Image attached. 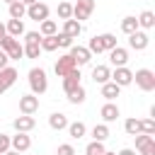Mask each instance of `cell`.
I'll list each match as a JSON object with an SVG mask.
<instances>
[{
  "instance_id": "obj_1",
  "label": "cell",
  "mask_w": 155,
  "mask_h": 155,
  "mask_svg": "<svg viewBox=\"0 0 155 155\" xmlns=\"http://www.w3.org/2000/svg\"><path fill=\"white\" fill-rule=\"evenodd\" d=\"M29 87H31V94H36V97L48 90V78H46L44 68H31L29 70Z\"/></svg>"
},
{
  "instance_id": "obj_2",
  "label": "cell",
  "mask_w": 155,
  "mask_h": 155,
  "mask_svg": "<svg viewBox=\"0 0 155 155\" xmlns=\"http://www.w3.org/2000/svg\"><path fill=\"white\" fill-rule=\"evenodd\" d=\"M0 51H5L7 58H12V61H19V58L24 56V46H19V41L12 39V36L0 39Z\"/></svg>"
},
{
  "instance_id": "obj_3",
  "label": "cell",
  "mask_w": 155,
  "mask_h": 155,
  "mask_svg": "<svg viewBox=\"0 0 155 155\" xmlns=\"http://www.w3.org/2000/svg\"><path fill=\"white\" fill-rule=\"evenodd\" d=\"M133 80H136V85H138L143 92H153V90H155V73L148 70V68L136 70V73H133Z\"/></svg>"
},
{
  "instance_id": "obj_4",
  "label": "cell",
  "mask_w": 155,
  "mask_h": 155,
  "mask_svg": "<svg viewBox=\"0 0 155 155\" xmlns=\"http://www.w3.org/2000/svg\"><path fill=\"white\" fill-rule=\"evenodd\" d=\"M92 10H94V0H78L73 5V19L82 22V19H87L92 15Z\"/></svg>"
},
{
  "instance_id": "obj_5",
  "label": "cell",
  "mask_w": 155,
  "mask_h": 155,
  "mask_svg": "<svg viewBox=\"0 0 155 155\" xmlns=\"http://www.w3.org/2000/svg\"><path fill=\"white\" fill-rule=\"evenodd\" d=\"M56 75L58 78H65V75H70L73 70H78V65H75V61L70 58V53H65V56H61L58 61H56Z\"/></svg>"
},
{
  "instance_id": "obj_6",
  "label": "cell",
  "mask_w": 155,
  "mask_h": 155,
  "mask_svg": "<svg viewBox=\"0 0 155 155\" xmlns=\"http://www.w3.org/2000/svg\"><path fill=\"white\" fill-rule=\"evenodd\" d=\"M27 15L34 22H44V19H48V5L46 2H34V5L27 7Z\"/></svg>"
},
{
  "instance_id": "obj_7",
  "label": "cell",
  "mask_w": 155,
  "mask_h": 155,
  "mask_svg": "<svg viewBox=\"0 0 155 155\" xmlns=\"http://www.w3.org/2000/svg\"><path fill=\"white\" fill-rule=\"evenodd\" d=\"M36 109H39V97H36V94H22V97H19V111H22V114L31 116Z\"/></svg>"
},
{
  "instance_id": "obj_8",
  "label": "cell",
  "mask_w": 155,
  "mask_h": 155,
  "mask_svg": "<svg viewBox=\"0 0 155 155\" xmlns=\"http://www.w3.org/2000/svg\"><path fill=\"white\" fill-rule=\"evenodd\" d=\"M111 82L119 85V87H126V85L133 82V73H131L126 65H124V68H116V70L111 73Z\"/></svg>"
},
{
  "instance_id": "obj_9",
  "label": "cell",
  "mask_w": 155,
  "mask_h": 155,
  "mask_svg": "<svg viewBox=\"0 0 155 155\" xmlns=\"http://www.w3.org/2000/svg\"><path fill=\"white\" fill-rule=\"evenodd\" d=\"M70 58H73V61H75V65L80 68V65H87V63H90L92 53H90L85 46H70Z\"/></svg>"
},
{
  "instance_id": "obj_10",
  "label": "cell",
  "mask_w": 155,
  "mask_h": 155,
  "mask_svg": "<svg viewBox=\"0 0 155 155\" xmlns=\"http://www.w3.org/2000/svg\"><path fill=\"white\" fill-rule=\"evenodd\" d=\"M15 82H17V70H15V68H10V65H7V68H2V70H0V94H2L7 87H12Z\"/></svg>"
},
{
  "instance_id": "obj_11",
  "label": "cell",
  "mask_w": 155,
  "mask_h": 155,
  "mask_svg": "<svg viewBox=\"0 0 155 155\" xmlns=\"http://www.w3.org/2000/svg\"><path fill=\"white\" fill-rule=\"evenodd\" d=\"M148 41H150V39H148V34H145V31H140V29H138V31H133V34H128V46H131V48H136V51L148 48Z\"/></svg>"
},
{
  "instance_id": "obj_12",
  "label": "cell",
  "mask_w": 155,
  "mask_h": 155,
  "mask_svg": "<svg viewBox=\"0 0 155 155\" xmlns=\"http://www.w3.org/2000/svg\"><path fill=\"white\" fill-rule=\"evenodd\" d=\"M12 126H15V131H17V133H29V131L36 126V121H34V116L22 114V116H17V119L12 121Z\"/></svg>"
},
{
  "instance_id": "obj_13",
  "label": "cell",
  "mask_w": 155,
  "mask_h": 155,
  "mask_svg": "<svg viewBox=\"0 0 155 155\" xmlns=\"http://www.w3.org/2000/svg\"><path fill=\"white\" fill-rule=\"evenodd\" d=\"M10 148H12V150H17V153H24V150H29V148H31V138H29L27 133H17V136H12V138H10Z\"/></svg>"
},
{
  "instance_id": "obj_14",
  "label": "cell",
  "mask_w": 155,
  "mask_h": 155,
  "mask_svg": "<svg viewBox=\"0 0 155 155\" xmlns=\"http://www.w3.org/2000/svg\"><path fill=\"white\" fill-rule=\"evenodd\" d=\"M109 61H111V65L124 68V65H126V61H128V51H126V48H121V46H116V48H111V51H109Z\"/></svg>"
},
{
  "instance_id": "obj_15",
  "label": "cell",
  "mask_w": 155,
  "mask_h": 155,
  "mask_svg": "<svg viewBox=\"0 0 155 155\" xmlns=\"http://www.w3.org/2000/svg\"><path fill=\"white\" fill-rule=\"evenodd\" d=\"M99 114H102L104 124H109V121H116V119H119V107H116L114 102H107V104L99 109Z\"/></svg>"
},
{
  "instance_id": "obj_16",
  "label": "cell",
  "mask_w": 155,
  "mask_h": 155,
  "mask_svg": "<svg viewBox=\"0 0 155 155\" xmlns=\"http://www.w3.org/2000/svg\"><path fill=\"white\" fill-rule=\"evenodd\" d=\"M48 126H51L53 131H63V128H68V116L61 114V111H53V114L48 116Z\"/></svg>"
},
{
  "instance_id": "obj_17",
  "label": "cell",
  "mask_w": 155,
  "mask_h": 155,
  "mask_svg": "<svg viewBox=\"0 0 155 155\" xmlns=\"http://www.w3.org/2000/svg\"><path fill=\"white\" fill-rule=\"evenodd\" d=\"M80 31H82V24H80L78 19H73V17H70V19H65V22H63V34H65V36L75 39Z\"/></svg>"
},
{
  "instance_id": "obj_18",
  "label": "cell",
  "mask_w": 155,
  "mask_h": 155,
  "mask_svg": "<svg viewBox=\"0 0 155 155\" xmlns=\"http://www.w3.org/2000/svg\"><path fill=\"white\" fill-rule=\"evenodd\" d=\"M109 78H111V70H109L107 65H94V68H92V80H94V82L104 85V82H109Z\"/></svg>"
},
{
  "instance_id": "obj_19",
  "label": "cell",
  "mask_w": 155,
  "mask_h": 155,
  "mask_svg": "<svg viewBox=\"0 0 155 155\" xmlns=\"http://www.w3.org/2000/svg\"><path fill=\"white\" fill-rule=\"evenodd\" d=\"M75 87H80V68L63 78V90H65V94H68V92H73Z\"/></svg>"
},
{
  "instance_id": "obj_20",
  "label": "cell",
  "mask_w": 155,
  "mask_h": 155,
  "mask_svg": "<svg viewBox=\"0 0 155 155\" xmlns=\"http://www.w3.org/2000/svg\"><path fill=\"white\" fill-rule=\"evenodd\" d=\"M5 29H7V36L17 39V36L24 34V22H22V19H10V22L5 24Z\"/></svg>"
},
{
  "instance_id": "obj_21",
  "label": "cell",
  "mask_w": 155,
  "mask_h": 155,
  "mask_svg": "<svg viewBox=\"0 0 155 155\" xmlns=\"http://www.w3.org/2000/svg\"><path fill=\"white\" fill-rule=\"evenodd\" d=\"M119 92H121V87H119V85H114L111 80L102 85V97H104L107 102H114V99L119 97Z\"/></svg>"
},
{
  "instance_id": "obj_22",
  "label": "cell",
  "mask_w": 155,
  "mask_h": 155,
  "mask_svg": "<svg viewBox=\"0 0 155 155\" xmlns=\"http://www.w3.org/2000/svg\"><path fill=\"white\" fill-rule=\"evenodd\" d=\"M136 19H138V27H143V29H153L155 27V15L150 10H143L140 17H136Z\"/></svg>"
},
{
  "instance_id": "obj_23",
  "label": "cell",
  "mask_w": 155,
  "mask_h": 155,
  "mask_svg": "<svg viewBox=\"0 0 155 155\" xmlns=\"http://www.w3.org/2000/svg\"><path fill=\"white\" fill-rule=\"evenodd\" d=\"M68 133H70V138H82V136L87 133V126H85L82 121H75V124H68Z\"/></svg>"
},
{
  "instance_id": "obj_24",
  "label": "cell",
  "mask_w": 155,
  "mask_h": 155,
  "mask_svg": "<svg viewBox=\"0 0 155 155\" xmlns=\"http://www.w3.org/2000/svg\"><path fill=\"white\" fill-rule=\"evenodd\" d=\"M92 138L99 140V143H104V140L109 138V126H107V124H97V126L92 128Z\"/></svg>"
},
{
  "instance_id": "obj_25",
  "label": "cell",
  "mask_w": 155,
  "mask_h": 155,
  "mask_svg": "<svg viewBox=\"0 0 155 155\" xmlns=\"http://www.w3.org/2000/svg\"><path fill=\"white\" fill-rule=\"evenodd\" d=\"M24 15H27V5H22L19 0L10 5V19H22Z\"/></svg>"
},
{
  "instance_id": "obj_26",
  "label": "cell",
  "mask_w": 155,
  "mask_h": 155,
  "mask_svg": "<svg viewBox=\"0 0 155 155\" xmlns=\"http://www.w3.org/2000/svg\"><path fill=\"white\" fill-rule=\"evenodd\" d=\"M121 31H124V34L138 31V19H136V17H124V19H121Z\"/></svg>"
},
{
  "instance_id": "obj_27",
  "label": "cell",
  "mask_w": 155,
  "mask_h": 155,
  "mask_svg": "<svg viewBox=\"0 0 155 155\" xmlns=\"http://www.w3.org/2000/svg\"><path fill=\"white\" fill-rule=\"evenodd\" d=\"M56 31H58V24H56L53 19H44V22H41V29H39L41 36H53Z\"/></svg>"
},
{
  "instance_id": "obj_28",
  "label": "cell",
  "mask_w": 155,
  "mask_h": 155,
  "mask_svg": "<svg viewBox=\"0 0 155 155\" xmlns=\"http://www.w3.org/2000/svg\"><path fill=\"white\" fill-rule=\"evenodd\" d=\"M39 46H41V51H56V48H58V36H56V34H53V36H41Z\"/></svg>"
},
{
  "instance_id": "obj_29",
  "label": "cell",
  "mask_w": 155,
  "mask_h": 155,
  "mask_svg": "<svg viewBox=\"0 0 155 155\" xmlns=\"http://www.w3.org/2000/svg\"><path fill=\"white\" fill-rule=\"evenodd\" d=\"M85 94H87V92H85V87L80 85V87H75L73 92H68V102H70V104H82V102H85Z\"/></svg>"
},
{
  "instance_id": "obj_30",
  "label": "cell",
  "mask_w": 155,
  "mask_h": 155,
  "mask_svg": "<svg viewBox=\"0 0 155 155\" xmlns=\"http://www.w3.org/2000/svg\"><path fill=\"white\" fill-rule=\"evenodd\" d=\"M99 44L104 51H111V48H116V36L114 34H99Z\"/></svg>"
},
{
  "instance_id": "obj_31",
  "label": "cell",
  "mask_w": 155,
  "mask_h": 155,
  "mask_svg": "<svg viewBox=\"0 0 155 155\" xmlns=\"http://www.w3.org/2000/svg\"><path fill=\"white\" fill-rule=\"evenodd\" d=\"M124 131H126L128 136H136V133H140V119H126V124H124Z\"/></svg>"
},
{
  "instance_id": "obj_32",
  "label": "cell",
  "mask_w": 155,
  "mask_h": 155,
  "mask_svg": "<svg viewBox=\"0 0 155 155\" xmlns=\"http://www.w3.org/2000/svg\"><path fill=\"white\" fill-rule=\"evenodd\" d=\"M85 155H104V143H99V140H92V143L85 148Z\"/></svg>"
},
{
  "instance_id": "obj_33",
  "label": "cell",
  "mask_w": 155,
  "mask_h": 155,
  "mask_svg": "<svg viewBox=\"0 0 155 155\" xmlns=\"http://www.w3.org/2000/svg\"><path fill=\"white\" fill-rule=\"evenodd\" d=\"M58 17H61L63 22L70 19V17H73V5H70V2H61V5H58Z\"/></svg>"
},
{
  "instance_id": "obj_34",
  "label": "cell",
  "mask_w": 155,
  "mask_h": 155,
  "mask_svg": "<svg viewBox=\"0 0 155 155\" xmlns=\"http://www.w3.org/2000/svg\"><path fill=\"white\" fill-rule=\"evenodd\" d=\"M140 133L155 136V119H143V121H140Z\"/></svg>"
},
{
  "instance_id": "obj_35",
  "label": "cell",
  "mask_w": 155,
  "mask_h": 155,
  "mask_svg": "<svg viewBox=\"0 0 155 155\" xmlns=\"http://www.w3.org/2000/svg\"><path fill=\"white\" fill-rule=\"evenodd\" d=\"M39 53H41V46L39 44H27L24 46V56L27 58H39Z\"/></svg>"
},
{
  "instance_id": "obj_36",
  "label": "cell",
  "mask_w": 155,
  "mask_h": 155,
  "mask_svg": "<svg viewBox=\"0 0 155 155\" xmlns=\"http://www.w3.org/2000/svg\"><path fill=\"white\" fill-rule=\"evenodd\" d=\"M87 51H90V53H102V51H104V48H102V44H99V36H92V39H90Z\"/></svg>"
},
{
  "instance_id": "obj_37",
  "label": "cell",
  "mask_w": 155,
  "mask_h": 155,
  "mask_svg": "<svg viewBox=\"0 0 155 155\" xmlns=\"http://www.w3.org/2000/svg\"><path fill=\"white\" fill-rule=\"evenodd\" d=\"M56 36H58V46H61V48H70V46H73V39H70V36H65L63 31H61V34H56Z\"/></svg>"
},
{
  "instance_id": "obj_38",
  "label": "cell",
  "mask_w": 155,
  "mask_h": 155,
  "mask_svg": "<svg viewBox=\"0 0 155 155\" xmlns=\"http://www.w3.org/2000/svg\"><path fill=\"white\" fill-rule=\"evenodd\" d=\"M133 138H136V148H140V145H145V143L153 140V136H148V133H136Z\"/></svg>"
},
{
  "instance_id": "obj_39",
  "label": "cell",
  "mask_w": 155,
  "mask_h": 155,
  "mask_svg": "<svg viewBox=\"0 0 155 155\" xmlns=\"http://www.w3.org/2000/svg\"><path fill=\"white\" fill-rule=\"evenodd\" d=\"M24 39H27V44H39L41 41V34L39 31H24Z\"/></svg>"
},
{
  "instance_id": "obj_40",
  "label": "cell",
  "mask_w": 155,
  "mask_h": 155,
  "mask_svg": "<svg viewBox=\"0 0 155 155\" xmlns=\"http://www.w3.org/2000/svg\"><path fill=\"white\" fill-rule=\"evenodd\" d=\"M138 150H140V155H155V140H150V143L140 145Z\"/></svg>"
},
{
  "instance_id": "obj_41",
  "label": "cell",
  "mask_w": 155,
  "mask_h": 155,
  "mask_svg": "<svg viewBox=\"0 0 155 155\" xmlns=\"http://www.w3.org/2000/svg\"><path fill=\"white\" fill-rule=\"evenodd\" d=\"M7 150H10V136L0 133V155H5Z\"/></svg>"
},
{
  "instance_id": "obj_42",
  "label": "cell",
  "mask_w": 155,
  "mask_h": 155,
  "mask_svg": "<svg viewBox=\"0 0 155 155\" xmlns=\"http://www.w3.org/2000/svg\"><path fill=\"white\" fill-rule=\"evenodd\" d=\"M56 155H75V148L70 143H63V145H58V153Z\"/></svg>"
},
{
  "instance_id": "obj_43",
  "label": "cell",
  "mask_w": 155,
  "mask_h": 155,
  "mask_svg": "<svg viewBox=\"0 0 155 155\" xmlns=\"http://www.w3.org/2000/svg\"><path fill=\"white\" fill-rule=\"evenodd\" d=\"M7 63H10L7 53H5V51H0V70H2V68H7Z\"/></svg>"
},
{
  "instance_id": "obj_44",
  "label": "cell",
  "mask_w": 155,
  "mask_h": 155,
  "mask_svg": "<svg viewBox=\"0 0 155 155\" xmlns=\"http://www.w3.org/2000/svg\"><path fill=\"white\" fill-rule=\"evenodd\" d=\"M5 36H7V29H5V24L0 22V39H5Z\"/></svg>"
},
{
  "instance_id": "obj_45",
  "label": "cell",
  "mask_w": 155,
  "mask_h": 155,
  "mask_svg": "<svg viewBox=\"0 0 155 155\" xmlns=\"http://www.w3.org/2000/svg\"><path fill=\"white\" fill-rule=\"evenodd\" d=\"M119 155H136V150H131V148H124Z\"/></svg>"
},
{
  "instance_id": "obj_46",
  "label": "cell",
  "mask_w": 155,
  "mask_h": 155,
  "mask_svg": "<svg viewBox=\"0 0 155 155\" xmlns=\"http://www.w3.org/2000/svg\"><path fill=\"white\" fill-rule=\"evenodd\" d=\"M19 2H22V5H27V7H29V5H34V2H39V0H19Z\"/></svg>"
},
{
  "instance_id": "obj_47",
  "label": "cell",
  "mask_w": 155,
  "mask_h": 155,
  "mask_svg": "<svg viewBox=\"0 0 155 155\" xmlns=\"http://www.w3.org/2000/svg\"><path fill=\"white\" fill-rule=\"evenodd\" d=\"M5 155H19V153H17V150H7Z\"/></svg>"
},
{
  "instance_id": "obj_48",
  "label": "cell",
  "mask_w": 155,
  "mask_h": 155,
  "mask_svg": "<svg viewBox=\"0 0 155 155\" xmlns=\"http://www.w3.org/2000/svg\"><path fill=\"white\" fill-rule=\"evenodd\" d=\"M104 155H116V153H109V150H104Z\"/></svg>"
},
{
  "instance_id": "obj_49",
  "label": "cell",
  "mask_w": 155,
  "mask_h": 155,
  "mask_svg": "<svg viewBox=\"0 0 155 155\" xmlns=\"http://www.w3.org/2000/svg\"><path fill=\"white\" fill-rule=\"evenodd\" d=\"M5 2H7V5H12V2H17V0H5Z\"/></svg>"
},
{
  "instance_id": "obj_50",
  "label": "cell",
  "mask_w": 155,
  "mask_h": 155,
  "mask_svg": "<svg viewBox=\"0 0 155 155\" xmlns=\"http://www.w3.org/2000/svg\"><path fill=\"white\" fill-rule=\"evenodd\" d=\"M36 155H39V153H36Z\"/></svg>"
}]
</instances>
